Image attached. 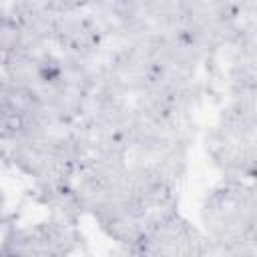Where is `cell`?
Returning <instances> with one entry per match:
<instances>
[{"mask_svg": "<svg viewBox=\"0 0 257 257\" xmlns=\"http://www.w3.org/2000/svg\"><path fill=\"white\" fill-rule=\"evenodd\" d=\"M66 8H78V6H84V4H90L94 0H60Z\"/></svg>", "mask_w": 257, "mask_h": 257, "instance_id": "6da1fadb", "label": "cell"}]
</instances>
